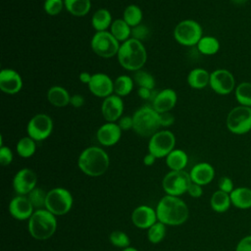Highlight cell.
Masks as SVG:
<instances>
[{
	"label": "cell",
	"mask_w": 251,
	"mask_h": 251,
	"mask_svg": "<svg viewBox=\"0 0 251 251\" xmlns=\"http://www.w3.org/2000/svg\"><path fill=\"white\" fill-rule=\"evenodd\" d=\"M122 129L117 123L107 122L103 124L96 132L98 142L106 147L117 144L122 136Z\"/></svg>",
	"instance_id": "d6986e66"
},
{
	"label": "cell",
	"mask_w": 251,
	"mask_h": 251,
	"mask_svg": "<svg viewBox=\"0 0 251 251\" xmlns=\"http://www.w3.org/2000/svg\"><path fill=\"white\" fill-rule=\"evenodd\" d=\"M109 239L110 242L119 248H126L129 246L130 244V239L128 237V235L122 231V230H114L110 233L109 235Z\"/></svg>",
	"instance_id": "f35d334b"
},
{
	"label": "cell",
	"mask_w": 251,
	"mask_h": 251,
	"mask_svg": "<svg viewBox=\"0 0 251 251\" xmlns=\"http://www.w3.org/2000/svg\"><path fill=\"white\" fill-rule=\"evenodd\" d=\"M149 34V29L146 25L140 24L134 27H131V37L134 39H137L139 41H142L145 39Z\"/></svg>",
	"instance_id": "60d3db41"
},
{
	"label": "cell",
	"mask_w": 251,
	"mask_h": 251,
	"mask_svg": "<svg viewBox=\"0 0 251 251\" xmlns=\"http://www.w3.org/2000/svg\"><path fill=\"white\" fill-rule=\"evenodd\" d=\"M16 150L18 155L21 156L22 158H29L35 153V150H36L35 140H33L28 135L24 136L18 141L16 145Z\"/></svg>",
	"instance_id": "e575fe53"
},
{
	"label": "cell",
	"mask_w": 251,
	"mask_h": 251,
	"mask_svg": "<svg viewBox=\"0 0 251 251\" xmlns=\"http://www.w3.org/2000/svg\"><path fill=\"white\" fill-rule=\"evenodd\" d=\"M65 9L75 17H83L91 9L90 0H64Z\"/></svg>",
	"instance_id": "f546056e"
},
{
	"label": "cell",
	"mask_w": 251,
	"mask_h": 251,
	"mask_svg": "<svg viewBox=\"0 0 251 251\" xmlns=\"http://www.w3.org/2000/svg\"><path fill=\"white\" fill-rule=\"evenodd\" d=\"M23 87L21 75L13 69H3L0 72V89L6 94H16Z\"/></svg>",
	"instance_id": "e0dca14e"
},
{
	"label": "cell",
	"mask_w": 251,
	"mask_h": 251,
	"mask_svg": "<svg viewBox=\"0 0 251 251\" xmlns=\"http://www.w3.org/2000/svg\"><path fill=\"white\" fill-rule=\"evenodd\" d=\"M191 182L189 173L185 172L184 170L171 171L164 176L162 186L167 195L180 196L187 192Z\"/></svg>",
	"instance_id": "8fae6325"
},
{
	"label": "cell",
	"mask_w": 251,
	"mask_h": 251,
	"mask_svg": "<svg viewBox=\"0 0 251 251\" xmlns=\"http://www.w3.org/2000/svg\"><path fill=\"white\" fill-rule=\"evenodd\" d=\"M235 251H251V235L241 238L235 247Z\"/></svg>",
	"instance_id": "f6af8a7d"
},
{
	"label": "cell",
	"mask_w": 251,
	"mask_h": 251,
	"mask_svg": "<svg viewBox=\"0 0 251 251\" xmlns=\"http://www.w3.org/2000/svg\"><path fill=\"white\" fill-rule=\"evenodd\" d=\"M47 100L54 107L63 108L70 104L71 95L66 88L59 85H54L47 91Z\"/></svg>",
	"instance_id": "cb8c5ba5"
},
{
	"label": "cell",
	"mask_w": 251,
	"mask_h": 251,
	"mask_svg": "<svg viewBox=\"0 0 251 251\" xmlns=\"http://www.w3.org/2000/svg\"><path fill=\"white\" fill-rule=\"evenodd\" d=\"M133 131L142 137H151L161 126L160 114L149 105L138 108L132 115Z\"/></svg>",
	"instance_id": "5b68a950"
},
{
	"label": "cell",
	"mask_w": 251,
	"mask_h": 251,
	"mask_svg": "<svg viewBox=\"0 0 251 251\" xmlns=\"http://www.w3.org/2000/svg\"><path fill=\"white\" fill-rule=\"evenodd\" d=\"M134 80L131 76L121 75L114 80V93L120 97L128 95L133 89Z\"/></svg>",
	"instance_id": "1f68e13d"
},
{
	"label": "cell",
	"mask_w": 251,
	"mask_h": 251,
	"mask_svg": "<svg viewBox=\"0 0 251 251\" xmlns=\"http://www.w3.org/2000/svg\"><path fill=\"white\" fill-rule=\"evenodd\" d=\"M187 83L193 89H202L209 85L210 73L202 68L192 69L187 75Z\"/></svg>",
	"instance_id": "d4e9b609"
},
{
	"label": "cell",
	"mask_w": 251,
	"mask_h": 251,
	"mask_svg": "<svg viewBox=\"0 0 251 251\" xmlns=\"http://www.w3.org/2000/svg\"><path fill=\"white\" fill-rule=\"evenodd\" d=\"M142 18V10L135 4H130L126 6L123 13V19L130 27H134L140 25Z\"/></svg>",
	"instance_id": "d6a6232c"
},
{
	"label": "cell",
	"mask_w": 251,
	"mask_h": 251,
	"mask_svg": "<svg viewBox=\"0 0 251 251\" xmlns=\"http://www.w3.org/2000/svg\"><path fill=\"white\" fill-rule=\"evenodd\" d=\"M226 125L227 129L237 135H242L251 130V107L237 106L229 111Z\"/></svg>",
	"instance_id": "ba28073f"
},
{
	"label": "cell",
	"mask_w": 251,
	"mask_h": 251,
	"mask_svg": "<svg viewBox=\"0 0 251 251\" xmlns=\"http://www.w3.org/2000/svg\"><path fill=\"white\" fill-rule=\"evenodd\" d=\"M160 122L162 127H168L175 123V117L170 112L160 114Z\"/></svg>",
	"instance_id": "c3c4849f"
},
{
	"label": "cell",
	"mask_w": 251,
	"mask_h": 251,
	"mask_svg": "<svg viewBox=\"0 0 251 251\" xmlns=\"http://www.w3.org/2000/svg\"><path fill=\"white\" fill-rule=\"evenodd\" d=\"M177 102V94L173 88H164L158 91L152 100V107L159 113H166L173 110Z\"/></svg>",
	"instance_id": "44dd1931"
},
{
	"label": "cell",
	"mask_w": 251,
	"mask_h": 251,
	"mask_svg": "<svg viewBox=\"0 0 251 251\" xmlns=\"http://www.w3.org/2000/svg\"><path fill=\"white\" fill-rule=\"evenodd\" d=\"M101 113L107 122L116 123L123 116L124 101L122 97L112 94L103 99L101 104Z\"/></svg>",
	"instance_id": "2e32d148"
},
{
	"label": "cell",
	"mask_w": 251,
	"mask_h": 251,
	"mask_svg": "<svg viewBox=\"0 0 251 251\" xmlns=\"http://www.w3.org/2000/svg\"><path fill=\"white\" fill-rule=\"evenodd\" d=\"M189 175L192 182L199 185H206L214 179L215 169L211 164L207 162H201L192 167Z\"/></svg>",
	"instance_id": "7402d4cb"
},
{
	"label": "cell",
	"mask_w": 251,
	"mask_h": 251,
	"mask_svg": "<svg viewBox=\"0 0 251 251\" xmlns=\"http://www.w3.org/2000/svg\"><path fill=\"white\" fill-rule=\"evenodd\" d=\"M187 193L192 197V198H199L203 194V188L202 185H199L197 183L191 182L187 189Z\"/></svg>",
	"instance_id": "7dc6e473"
},
{
	"label": "cell",
	"mask_w": 251,
	"mask_h": 251,
	"mask_svg": "<svg viewBox=\"0 0 251 251\" xmlns=\"http://www.w3.org/2000/svg\"><path fill=\"white\" fill-rule=\"evenodd\" d=\"M85 100L84 97L81 94H74L71 96V100H70V104L74 107V108H80L84 105Z\"/></svg>",
	"instance_id": "681fc988"
},
{
	"label": "cell",
	"mask_w": 251,
	"mask_h": 251,
	"mask_svg": "<svg viewBox=\"0 0 251 251\" xmlns=\"http://www.w3.org/2000/svg\"><path fill=\"white\" fill-rule=\"evenodd\" d=\"M234 96L239 105L251 107V82L242 81L236 85Z\"/></svg>",
	"instance_id": "836d02e7"
},
{
	"label": "cell",
	"mask_w": 251,
	"mask_h": 251,
	"mask_svg": "<svg viewBox=\"0 0 251 251\" xmlns=\"http://www.w3.org/2000/svg\"><path fill=\"white\" fill-rule=\"evenodd\" d=\"M157 92L154 91V89H149V88H144V87H138L137 90V94L139 96V98L143 99V100H152L154 99L155 95Z\"/></svg>",
	"instance_id": "bcb514c9"
},
{
	"label": "cell",
	"mask_w": 251,
	"mask_h": 251,
	"mask_svg": "<svg viewBox=\"0 0 251 251\" xmlns=\"http://www.w3.org/2000/svg\"><path fill=\"white\" fill-rule=\"evenodd\" d=\"M87 85L89 91L100 98H106L114 92V80L104 73L93 74L91 80Z\"/></svg>",
	"instance_id": "9a60e30c"
},
{
	"label": "cell",
	"mask_w": 251,
	"mask_h": 251,
	"mask_svg": "<svg viewBox=\"0 0 251 251\" xmlns=\"http://www.w3.org/2000/svg\"><path fill=\"white\" fill-rule=\"evenodd\" d=\"M210 87L219 95H227L235 89V78L226 69H218L210 73Z\"/></svg>",
	"instance_id": "4fadbf2b"
},
{
	"label": "cell",
	"mask_w": 251,
	"mask_h": 251,
	"mask_svg": "<svg viewBox=\"0 0 251 251\" xmlns=\"http://www.w3.org/2000/svg\"><path fill=\"white\" fill-rule=\"evenodd\" d=\"M133 80L138 85V87H144L149 89L155 88V78L150 73L146 71L138 70L134 72Z\"/></svg>",
	"instance_id": "8d00e7d4"
},
{
	"label": "cell",
	"mask_w": 251,
	"mask_h": 251,
	"mask_svg": "<svg viewBox=\"0 0 251 251\" xmlns=\"http://www.w3.org/2000/svg\"><path fill=\"white\" fill-rule=\"evenodd\" d=\"M28 232L37 240L50 238L57 229V219L47 209H37L33 212L27 223Z\"/></svg>",
	"instance_id": "277c9868"
},
{
	"label": "cell",
	"mask_w": 251,
	"mask_h": 251,
	"mask_svg": "<svg viewBox=\"0 0 251 251\" xmlns=\"http://www.w3.org/2000/svg\"><path fill=\"white\" fill-rule=\"evenodd\" d=\"M196 47L201 54L206 56H212L219 52L221 45L220 41L216 37L211 35H205L202 36Z\"/></svg>",
	"instance_id": "4dcf8cb0"
},
{
	"label": "cell",
	"mask_w": 251,
	"mask_h": 251,
	"mask_svg": "<svg viewBox=\"0 0 251 251\" xmlns=\"http://www.w3.org/2000/svg\"><path fill=\"white\" fill-rule=\"evenodd\" d=\"M79 170L89 176H100L110 166V158L106 151L98 146H90L82 150L77 159Z\"/></svg>",
	"instance_id": "7a4b0ae2"
},
{
	"label": "cell",
	"mask_w": 251,
	"mask_h": 251,
	"mask_svg": "<svg viewBox=\"0 0 251 251\" xmlns=\"http://www.w3.org/2000/svg\"><path fill=\"white\" fill-rule=\"evenodd\" d=\"M203 36L202 26L194 20L180 21L174 29L175 40L183 46H196Z\"/></svg>",
	"instance_id": "8992f818"
},
{
	"label": "cell",
	"mask_w": 251,
	"mask_h": 251,
	"mask_svg": "<svg viewBox=\"0 0 251 251\" xmlns=\"http://www.w3.org/2000/svg\"><path fill=\"white\" fill-rule=\"evenodd\" d=\"M120 45V42L108 30L96 31L90 41L92 51L97 56L106 59L116 56Z\"/></svg>",
	"instance_id": "9c48e42d"
},
{
	"label": "cell",
	"mask_w": 251,
	"mask_h": 251,
	"mask_svg": "<svg viewBox=\"0 0 251 251\" xmlns=\"http://www.w3.org/2000/svg\"><path fill=\"white\" fill-rule=\"evenodd\" d=\"M73 203V195L68 189L56 187L47 192L45 209L55 216H63L71 211Z\"/></svg>",
	"instance_id": "52a82bcc"
},
{
	"label": "cell",
	"mask_w": 251,
	"mask_h": 251,
	"mask_svg": "<svg viewBox=\"0 0 251 251\" xmlns=\"http://www.w3.org/2000/svg\"><path fill=\"white\" fill-rule=\"evenodd\" d=\"M122 251H138L136 248H134V247H130V246H128V247H126V248H124Z\"/></svg>",
	"instance_id": "db71d44e"
},
{
	"label": "cell",
	"mask_w": 251,
	"mask_h": 251,
	"mask_svg": "<svg viewBox=\"0 0 251 251\" xmlns=\"http://www.w3.org/2000/svg\"><path fill=\"white\" fill-rule=\"evenodd\" d=\"M113 23L112 15L108 9L100 8L94 12L91 18V25L96 31H105Z\"/></svg>",
	"instance_id": "484cf974"
},
{
	"label": "cell",
	"mask_w": 251,
	"mask_h": 251,
	"mask_svg": "<svg viewBox=\"0 0 251 251\" xmlns=\"http://www.w3.org/2000/svg\"><path fill=\"white\" fill-rule=\"evenodd\" d=\"M166 235V225H164L161 222H156L153 226H151L147 229V237L148 240L153 243L157 244L160 243Z\"/></svg>",
	"instance_id": "d590c367"
},
{
	"label": "cell",
	"mask_w": 251,
	"mask_h": 251,
	"mask_svg": "<svg viewBox=\"0 0 251 251\" xmlns=\"http://www.w3.org/2000/svg\"><path fill=\"white\" fill-rule=\"evenodd\" d=\"M176 145L175 134L168 129H161L154 133L148 142V152L153 154L157 159L167 157Z\"/></svg>",
	"instance_id": "30bf717a"
},
{
	"label": "cell",
	"mask_w": 251,
	"mask_h": 251,
	"mask_svg": "<svg viewBox=\"0 0 251 251\" xmlns=\"http://www.w3.org/2000/svg\"><path fill=\"white\" fill-rule=\"evenodd\" d=\"M37 176L28 168L21 169L13 177V188L18 195L25 196L36 187Z\"/></svg>",
	"instance_id": "5bb4252c"
},
{
	"label": "cell",
	"mask_w": 251,
	"mask_h": 251,
	"mask_svg": "<svg viewBox=\"0 0 251 251\" xmlns=\"http://www.w3.org/2000/svg\"><path fill=\"white\" fill-rule=\"evenodd\" d=\"M91 77H92V75L89 74L88 72H81L78 75V78H79L80 82H82L84 84H88L91 80Z\"/></svg>",
	"instance_id": "f907efd6"
},
{
	"label": "cell",
	"mask_w": 251,
	"mask_h": 251,
	"mask_svg": "<svg viewBox=\"0 0 251 251\" xmlns=\"http://www.w3.org/2000/svg\"><path fill=\"white\" fill-rule=\"evenodd\" d=\"M117 57L119 64L125 70L136 72L145 65L147 52L141 41L130 37L121 43Z\"/></svg>",
	"instance_id": "3957f363"
},
{
	"label": "cell",
	"mask_w": 251,
	"mask_h": 251,
	"mask_svg": "<svg viewBox=\"0 0 251 251\" xmlns=\"http://www.w3.org/2000/svg\"><path fill=\"white\" fill-rule=\"evenodd\" d=\"M13 152L8 146L0 147V163L2 166H9L13 161Z\"/></svg>",
	"instance_id": "b9f144b4"
},
{
	"label": "cell",
	"mask_w": 251,
	"mask_h": 251,
	"mask_svg": "<svg viewBox=\"0 0 251 251\" xmlns=\"http://www.w3.org/2000/svg\"><path fill=\"white\" fill-rule=\"evenodd\" d=\"M33 212L34 208L26 196L18 195L9 203V213L18 221L28 220Z\"/></svg>",
	"instance_id": "ac0fdd59"
},
{
	"label": "cell",
	"mask_w": 251,
	"mask_h": 251,
	"mask_svg": "<svg viewBox=\"0 0 251 251\" xmlns=\"http://www.w3.org/2000/svg\"><path fill=\"white\" fill-rule=\"evenodd\" d=\"M63 8H65L64 0H44L43 10L47 15H59L62 12Z\"/></svg>",
	"instance_id": "ab89813d"
},
{
	"label": "cell",
	"mask_w": 251,
	"mask_h": 251,
	"mask_svg": "<svg viewBox=\"0 0 251 251\" xmlns=\"http://www.w3.org/2000/svg\"><path fill=\"white\" fill-rule=\"evenodd\" d=\"M188 163V156L181 149H174L167 157L166 164L171 171H182Z\"/></svg>",
	"instance_id": "4316f807"
},
{
	"label": "cell",
	"mask_w": 251,
	"mask_h": 251,
	"mask_svg": "<svg viewBox=\"0 0 251 251\" xmlns=\"http://www.w3.org/2000/svg\"><path fill=\"white\" fill-rule=\"evenodd\" d=\"M155 210L158 221L166 226L182 225L189 217L187 205L178 196H164L158 202Z\"/></svg>",
	"instance_id": "6da1fadb"
},
{
	"label": "cell",
	"mask_w": 251,
	"mask_h": 251,
	"mask_svg": "<svg viewBox=\"0 0 251 251\" xmlns=\"http://www.w3.org/2000/svg\"><path fill=\"white\" fill-rule=\"evenodd\" d=\"M218 186H219L220 190H222V191H224L226 193H228V194L234 189L233 182H232L231 178L228 177V176H222L219 179Z\"/></svg>",
	"instance_id": "7bdbcfd3"
},
{
	"label": "cell",
	"mask_w": 251,
	"mask_h": 251,
	"mask_svg": "<svg viewBox=\"0 0 251 251\" xmlns=\"http://www.w3.org/2000/svg\"><path fill=\"white\" fill-rule=\"evenodd\" d=\"M233 4H235V5H244L246 2H247V0H230Z\"/></svg>",
	"instance_id": "f5cc1de1"
},
{
	"label": "cell",
	"mask_w": 251,
	"mask_h": 251,
	"mask_svg": "<svg viewBox=\"0 0 251 251\" xmlns=\"http://www.w3.org/2000/svg\"><path fill=\"white\" fill-rule=\"evenodd\" d=\"M131 222L138 228L148 229L158 222L156 210L147 205L138 206L131 213Z\"/></svg>",
	"instance_id": "ffe728a7"
},
{
	"label": "cell",
	"mask_w": 251,
	"mask_h": 251,
	"mask_svg": "<svg viewBox=\"0 0 251 251\" xmlns=\"http://www.w3.org/2000/svg\"><path fill=\"white\" fill-rule=\"evenodd\" d=\"M210 205L213 211L216 213H225L229 209L231 205L230 196L228 193L219 189L213 193L210 199Z\"/></svg>",
	"instance_id": "83f0119b"
},
{
	"label": "cell",
	"mask_w": 251,
	"mask_h": 251,
	"mask_svg": "<svg viewBox=\"0 0 251 251\" xmlns=\"http://www.w3.org/2000/svg\"><path fill=\"white\" fill-rule=\"evenodd\" d=\"M119 126L121 127L122 130H130L133 128V120H132V116H122L118 123Z\"/></svg>",
	"instance_id": "ee69618b"
},
{
	"label": "cell",
	"mask_w": 251,
	"mask_h": 251,
	"mask_svg": "<svg viewBox=\"0 0 251 251\" xmlns=\"http://www.w3.org/2000/svg\"><path fill=\"white\" fill-rule=\"evenodd\" d=\"M46 196H47V193L42 188L37 186L26 195L29 202L32 204L33 208H35L36 210L45 208Z\"/></svg>",
	"instance_id": "74e56055"
},
{
	"label": "cell",
	"mask_w": 251,
	"mask_h": 251,
	"mask_svg": "<svg viewBox=\"0 0 251 251\" xmlns=\"http://www.w3.org/2000/svg\"><path fill=\"white\" fill-rule=\"evenodd\" d=\"M156 157L153 155V154H151V153H147L145 156H144V158H143V163H144V165L145 166H152L154 163H155V161H156Z\"/></svg>",
	"instance_id": "816d5d0a"
},
{
	"label": "cell",
	"mask_w": 251,
	"mask_h": 251,
	"mask_svg": "<svg viewBox=\"0 0 251 251\" xmlns=\"http://www.w3.org/2000/svg\"><path fill=\"white\" fill-rule=\"evenodd\" d=\"M53 130L52 119L44 114L34 115L27 123L26 132L29 137L35 141H42L48 138Z\"/></svg>",
	"instance_id": "7c38bea8"
},
{
	"label": "cell",
	"mask_w": 251,
	"mask_h": 251,
	"mask_svg": "<svg viewBox=\"0 0 251 251\" xmlns=\"http://www.w3.org/2000/svg\"><path fill=\"white\" fill-rule=\"evenodd\" d=\"M229 196L231 205L234 207L241 210L251 208V188L245 186L236 187L229 193Z\"/></svg>",
	"instance_id": "603a6c76"
},
{
	"label": "cell",
	"mask_w": 251,
	"mask_h": 251,
	"mask_svg": "<svg viewBox=\"0 0 251 251\" xmlns=\"http://www.w3.org/2000/svg\"><path fill=\"white\" fill-rule=\"evenodd\" d=\"M110 32L119 42L122 43L131 37V27L125 22L123 18L113 21L110 26Z\"/></svg>",
	"instance_id": "f1b7e54d"
}]
</instances>
